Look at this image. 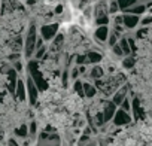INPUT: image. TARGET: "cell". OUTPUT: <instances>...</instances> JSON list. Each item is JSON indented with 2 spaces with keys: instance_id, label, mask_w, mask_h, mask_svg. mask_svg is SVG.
Returning <instances> with one entry per match:
<instances>
[{
  "instance_id": "1",
  "label": "cell",
  "mask_w": 152,
  "mask_h": 146,
  "mask_svg": "<svg viewBox=\"0 0 152 146\" xmlns=\"http://www.w3.org/2000/svg\"><path fill=\"white\" fill-rule=\"evenodd\" d=\"M36 40H37V36H36V27L31 24L30 28H28V33H27V39H26V57H31L33 52H36Z\"/></svg>"
},
{
  "instance_id": "2",
  "label": "cell",
  "mask_w": 152,
  "mask_h": 146,
  "mask_svg": "<svg viewBox=\"0 0 152 146\" xmlns=\"http://www.w3.org/2000/svg\"><path fill=\"white\" fill-rule=\"evenodd\" d=\"M112 121H113V125H116V127H124V125H128V124L133 121V118H131L130 113L124 112L122 109H116V112H115Z\"/></svg>"
},
{
  "instance_id": "3",
  "label": "cell",
  "mask_w": 152,
  "mask_h": 146,
  "mask_svg": "<svg viewBox=\"0 0 152 146\" xmlns=\"http://www.w3.org/2000/svg\"><path fill=\"white\" fill-rule=\"evenodd\" d=\"M57 31H58V24H45L40 28V33H42V39L43 40L54 39L57 36Z\"/></svg>"
},
{
  "instance_id": "4",
  "label": "cell",
  "mask_w": 152,
  "mask_h": 146,
  "mask_svg": "<svg viewBox=\"0 0 152 146\" xmlns=\"http://www.w3.org/2000/svg\"><path fill=\"white\" fill-rule=\"evenodd\" d=\"M26 90H27V93H28V100H30V103H31V104H34V103H36V100H37V96H39V90H37V87H36L34 81H33L30 76L27 78Z\"/></svg>"
},
{
  "instance_id": "5",
  "label": "cell",
  "mask_w": 152,
  "mask_h": 146,
  "mask_svg": "<svg viewBox=\"0 0 152 146\" xmlns=\"http://www.w3.org/2000/svg\"><path fill=\"white\" fill-rule=\"evenodd\" d=\"M127 93H128V85H122V87H119V88L113 93L112 103H113L115 106H121V103L127 99Z\"/></svg>"
},
{
  "instance_id": "6",
  "label": "cell",
  "mask_w": 152,
  "mask_h": 146,
  "mask_svg": "<svg viewBox=\"0 0 152 146\" xmlns=\"http://www.w3.org/2000/svg\"><path fill=\"white\" fill-rule=\"evenodd\" d=\"M139 23H140V18L137 15H131V14H124L122 15V26L125 28H128V30L137 27Z\"/></svg>"
},
{
  "instance_id": "7",
  "label": "cell",
  "mask_w": 152,
  "mask_h": 146,
  "mask_svg": "<svg viewBox=\"0 0 152 146\" xmlns=\"http://www.w3.org/2000/svg\"><path fill=\"white\" fill-rule=\"evenodd\" d=\"M115 112H116V106H115L112 101H104V104H103V110H102L104 122L112 121V118H113Z\"/></svg>"
},
{
  "instance_id": "8",
  "label": "cell",
  "mask_w": 152,
  "mask_h": 146,
  "mask_svg": "<svg viewBox=\"0 0 152 146\" xmlns=\"http://www.w3.org/2000/svg\"><path fill=\"white\" fill-rule=\"evenodd\" d=\"M15 96H17V99H18L20 101H26V99H27V90H26V84H24L21 79H18V82H17Z\"/></svg>"
},
{
  "instance_id": "9",
  "label": "cell",
  "mask_w": 152,
  "mask_h": 146,
  "mask_svg": "<svg viewBox=\"0 0 152 146\" xmlns=\"http://www.w3.org/2000/svg\"><path fill=\"white\" fill-rule=\"evenodd\" d=\"M109 28H107V26H102V27H99L97 30H96V33H94V37L99 40V42H106L107 40V37H109Z\"/></svg>"
},
{
  "instance_id": "10",
  "label": "cell",
  "mask_w": 152,
  "mask_h": 146,
  "mask_svg": "<svg viewBox=\"0 0 152 146\" xmlns=\"http://www.w3.org/2000/svg\"><path fill=\"white\" fill-rule=\"evenodd\" d=\"M146 5L145 3H137V5H134V6H131L130 9H127L125 11V14H131V15H142V14H145L146 12Z\"/></svg>"
},
{
  "instance_id": "11",
  "label": "cell",
  "mask_w": 152,
  "mask_h": 146,
  "mask_svg": "<svg viewBox=\"0 0 152 146\" xmlns=\"http://www.w3.org/2000/svg\"><path fill=\"white\" fill-rule=\"evenodd\" d=\"M82 88H84V96L88 97V99H93L97 94V88L93 84H90V82H84L82 84Z\"/></svg>"
},
{
  "instance_id": "12",
  "label": "cell",
  "mask_w": 152,
  "mask_h": 146,
  "mask_svg": "<svg viewBox=\"0 0 152 146\" xmlns=\"http://www.w3.org/2000/svg\"><path fill=\"white\" fill-rule=\"evenodd\" d=\"M109 12H107V5L104 3V2H100L96 8H94V15H96V18H99V17H104V15H107Z\"/></svg>"
},
{
  "instance_id": "13",
  "label": "cell",
  "mask_w": 152,
  "mask_h": 146,
  "mask_svg": "<svg viewBox=\"0 0 152 146\" xmlns=\"http://www.w3.org/2000/svg\"><path fill=\"white\" fill-rule=\"evenodd\" d=\"M118 2V8H119V11H127V9H130L131 6H134V5H137V2L136 0H116Z\"/></svg>"
},
{
  "instance_id": "14",
  "label": "cell",
  "mask_w": 152,
  "mask_h": 146,
  "mask_svg": "<svg viewBox=\"0 0 152 146\" xmlns=\"http://www.w3.org/2000/svg\"><path fill=\"white\" fill-rule=\"evenodd\" d=\"M90 76H91L94 81L102 79V78H103V69H102L100 66H94V67L91 69V72H90Z\"/></svg>"
},
{
  "instance_id": "15",
  "label": "cell",
  "mask_w": 152,
  "mask_h": 146,
  "mask_svg": "<svg viewBox=\"0 0 152 146\" xmlns=\"http://www.w3.org/2000/svg\"><path fill=\"white\" fill-rule=\"evenodd\" d=\"M119 48L122 49V52H124V55L125 57H128L130 54H131V49H130V45H128V42H127V39L125 37H122V39H119Z\"/></svg>"
},
{
  "instance_id": "16",
  "label": "cell",
  "mask_w": 152,
  "mask_h": 146,
  "mask_svg": "<svg viewBox=\"0 0 152 146\" xmlns=\"http://www.w3.org/2000/svg\"><path fill=\"white\" fill-rule=\"evenodd\" d=\"M122 66H124L125 69H133V67L136 66V58L131 57V55L125 57V58L122 60Z\"/></svg>"
},
{
  "instance_id": "17",
  "label": "cell",
  "mask_w": 152,
  "mask_h": 146,
  "mask_svg": "<svg viewBox=\"0 0 152 146\" xmlns=\"http://www.w3.org/2000/svg\"><path fill=\"white\" fill-rule=\"evenodd\" d=\"M87 57H88V63H99V61H102V55L99 52H88Z\"/></svg>"
},
{
  "instance_id": "18",
  "label": "cell",
  "mask_w": 152,
  "mask_h": 146,
  "mask_svg": "<svg viewBox=\"0 0 152 146\" xmlns=\"http://www.w3.org/2000/svg\"><path fill=\"white\" fill-rule=\"evenodd\" d=\"M118 11H119L118 2H116V0H110L109 5H107V12H109V14H116Z\"/></svg>"
},
{
  "instance_id": "19",
  "label": "cell",
  "mask_w": 152,
  "mask_h": 146,
  "mask_svg": "<svg viewBox=\"0 0 152 146\" xmlns=\"http://www.w3.org/2000/svg\"><path fill=\"white\" fill-rule=\"evenodd\" d=\"M118 37H119V36H118V34H115L113 31H112V33H109L107 43H109V46H110V48H112V46H115V45L118 43Z\"/></svg>"
},
{
  "instance_id": "20",
  "label": "cell",
  "mask_w": 152,
  "mask_h": 146,
  "mask_svg": "<svg viewBox=\"0 0 152 146\" xmlns=\"http://www.w3.org/2000/svg\"><path fill=\"white\" fill-rule=\"evenodd\" d=\"M119 109H122V110H124V112H127V113H130V112H131V101H130V99H128V97L121 103V107H119Z\"/></svg>"
},
{
  "instance_id": "21",
  "label": "cell",
  "mask_w": 152,
  "mask_h": 146,
  "mask_svg": "<svg viewBox=\"0 0 152 146\" xmlns=\"http://www.w3.org/2000/svg\"><path fill=\"white\" fill-rule=\"evenodd\" d=\"M63 40H64L63 34H58V36H55V37H54V45H52V49H57V48H60V46L63 45Z\"/></svg>"
},
{
  "instance_id": "22",
  "label": "cell",
  "mask_w": 152,
  "mask_h": 146,
  "mask_svg": "<svg viewBox=\"0 0 152 146\" xmlns=\"http://www.w3.org/2000/svg\"><path fill=\"white\" fill-rule=\"evenodd\" d=\"M107 23H109V17H107V15L96 18V24H97L99 27H102V26H107Z\"/></svg>"
},
{
  "instance_id": "23",
  "label": "cell",
  "mask_w": 152,
  "mask_h": 146,
  "mask_svg": "<svg viewBox=\"0 0 152 146\" xmlns=\"http://www.w3.org/2000/svg\"><path fill=\"white\" fill-rule=\"evenodd\" d=\"M17 136H18V137H27V136H28L27 125H21V127L17 130Z\"/></svg>"
},
{
  "instance_id": "24",
  "label": "cell",
  "mask_w": 152,
  "mask_h": 146,
  "mask_svg": "<svg viewBox=\"0 0 152 146\" xmlns=\"http://www.w3.org/2000/svg\"><path fill=\"white\" fill-rule=\"evenodd\" d=\"M75 91L78 93L81 97H85L84 96V88H82V81H76L75 82Z\"/></svg>"
},
{
  "instance_id": "25",
  "label": "cell",
  "mask_w": 152,
  "mask_h": 146,
  "mask_svg": "<svg viewBox=\"0 0 152 146\" xmlns=\"http://www.w3.org/2000/svg\"><path fill=\"white\" fill-rule=\"evenodd\" d=\"M45 54H46V46L43 45L42 48H39V49L36 51L34 57H36V60H40V58H43V57H45Z\"/></svg>"
},
{
  "instance_id": "26",
  "label": "cell",
  "mask_w": 152,
  "mask_h": 146,
  "mask_svg": "<svg viewBox=\"0 0 152 146\" xmlns=\"http://www.w3.org/2000/svg\"><path fill=\"white\" fill-rule=\"evenodd\" d=\"M139 24H142L143 27L151 26V24H152V15H146L145 18H142V20H140V23H139Z\"/></svg>"
},
{
  "instance_id": "27",
  "label": "cell",
  "mask_w": 152,
  "mask_h": 146,
  "mask_svg": "<svg viewBox=\"0 0 152 146\" xmlns=\"http://www.w3.org/2000/svg\"><path fill=\"white\" fill-rule=\"evenodd\" d=\"M112 51H113V54H115L116 57H124V52H122V49L119 48L118 43H116L115 46H112Z\"/></svg>"
},
{
  "instance_id": "28",
  "label": "cell",
  "mask_w": 152,
  "mask_h": 146,
  "mask_svg": "<svg viewBox=\"0 0 152 146\" xmlns=\"http://www.w3.org/2000/svg\"><path fill=\"white\" fill-rule=\"evenodd\" d=\"M36 130H37V124H36L34 121H31V122H30V128H28V134H30V136H34V134H36Z\"/></svg>"
},
{
  "instance_id": "29",
  "label": "cell",
  "mask_w": 152,
  "mask_h": 146,
  "mask_svg": "<svg viewBox=\"0 0 152 146\" xmlns=\"http://www.w3.org/2000/svg\"><path fill=\"white\" fill-rule=\"evenodd\" d=\"M76 61H78V64H87V63H88V57H87V54H85V55H78Z\"/></svg>"
},
{
  "instance_id": "30",
  "label": "cell",
  "mask_w": 152,
  "mask_h": 146,
  "mask_svg": "<svg viewBox=\"0 0 152 146\" xmlns=\"http://www.w3.org/2000/svg\"><path fill=\"white\" fill-rule=\"evenodd\" d=\"M146 34H148V28H146V27H143V28H140V30L137 31V34H136V36H137V39H140V37L146 36Z\"/></svg>"
},
{
  "instance_id": "31",
  "label": "cell",
  "mask_w": 152,
  "mask_h": 146,
  "mask_svg": "<svg viewBox=\"0 0 152 146\" xmlns=\"http://www.w3.org/2000/svg\"><path fill=\"white\" fill-rule=\"evenodd\" d=\"M127 42H128V45H130V49H131V52H133V51L136 49V43H134L136 40H134L133 37H128V39H127Z\"/></svg>"
},
{
  "instance_id": "32",
  "label": "cell",
  "mask_w": 152,
  "mask_h": 146,
  "mask_svg": "<svg viewBox=\"0 0 152 146\" xmlns=\"http://www.w3.org/2000/svg\"><path fill=\"white\" fill-rule=\"evenodd\" d=\"M42 46H43V39H42V37H37V40H36V45H34L36 51H37L39 48H42Z\"/></svg>"
},
{
  "instance_id": "33",
  "label": "cell",
  "mask_w": 152,
  "mask_h": 146,
  "mask_svg": "<svg viewBox=\"0 0 152 146\" xmlns=\"http://www.w3.org/2000/svg\"><path fill=\"white\" fill-rule=\"evenodd\" d=\"M78 75H79V69H73L72 70V79H76V81H78Z\"/></svg>"
},
{
  "instance_id": "34",
  "label": "cell",
  "mask_w": 152,
  "mask_h": 146,
  "mask_svg": "<svg viewBox=\"0 0 152 146\" xmlns=\"http://www.w3.org/2000/svg\"><path fill=\"white\" fill-rule=\"evenodd\" d=\"M113 21H115V26H122V15H116Z\"/></svg>"
},
{
  "instance_id": "35",
  "label": "cell",
  "mask_w": 152,
  "mask_h": 146,
  "mask_svg": "<svg viewBox=\"0 0 152 146\" xmlns=\"http://www.w3.org/2000/svg\"><path fill=\"white\" fill-rule=\"evenodd\" d=\"M14 66H15V67H14V70H15V72H20V70L23 69V66H21V63H20V61H15V64H14Z\"/></svg>"
},
{
  "instance_id": "36",
  "label": "cell",
  "mask_w": 152,
  "mask_h": 146,
  "mask_svg": "<svg viewBox=\"0 0 152 146\" xmlns=\"http://www.w3.org/2000/svg\"><path fill=\"white\" fill-rule=\"evenodd\" d=\"M88 3H90V0H79V6L81 8H85Z\"/></svg>"
},
{
  "instance_id": "37",
  "label": "cell",
  "mask_w": 152,
  "mask_h": 146,
  "mask_svg": "<svg viewBox=\"0 0 152 146\" xmlns=\"http://www.w3.org/2000/svg\"><path fill=\"white\" fill-rule=\"evenodd\" d=\"M63 12V5H57L55 6V14H61Z\"/></svg>"
},
{
  "instance_id": "38",
  "label": "cell",
  "mask_w": 152,
  "mask_h": 146,
  "mask_svg": "<svg viewBox=\"0 0 152 146\" xmlns=\"http://www.w3.org/2000/svg\"><path fill=\"white\" fill-rule=\"evenodd\" d=\"M63 85H64V87L67 85V72L63 73Z\"/></svg>"
},
{
  "instance_id": "39",
  "label": "cell",
  "mask_w": 152,
  "mask_h": 146,
  "mask_svg": "<svg viewBox=\"0 0 152 146\" xmlns=\"http://www.w3.org/2000/svg\"><path fill=\"white\" fill-rule=\"evenodd\" d=\"M9 146H18V145H17V142H15L14 139H11V140H9Z\"/></svg>"
},
{
  "instance_id": "40",
  "label": "cell",
  "mask_w": 152,
  "mask_h": 146,
  "mask_svg": "<svg viewBox=\"0 0 152 146\" xmlns=\"http://www.w3.org/2000/svg\"><path fill=\"white\" fill-rule=\"evenodd\" d=\"M136 2H146L148 3V2H151V0H136Z\"/></svg>"
},
{
  "instance_id": "41",
  "label": "cell",
  "mask_w": 152,
  "mask_h": 146,
  "mask_svg": "<svg viewBox=\"0 0 152 146\" xmlns=\"http://www.w3.org/2000/svg\"><path fill=\"white\" fill-rule=\"evenodd\" d=\"M149 15H152V6L149 8Z\"/></svg>"
},
{
  "instance_id": "42",
  "label": "cell",
  "mask_w": 152,
  "mask_h": 146,
  "mask_svg": "<svg viewBox=\"0 0 152 146\" xmlns=\"http://www.w3.org/2000/svg\"><path fill=\"white\" fill-rule=\"evenodd\" d=\"M0 6H2V5H0Z\"/></svg>"
}]
</instances>
